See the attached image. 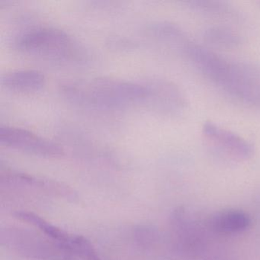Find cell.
Wrapping results in <instances>:
<instances>
[{"mask_svg": "<svg viewBox=\"0 0 260 260\" xmlns=\"http://www.w3.org/2000/svg\"><path fill=\"white\" fill-rule=\"evenodd\" d=\"M61 95L74 106L101 111L147 108L148 88L145 80L130 81L115 77L68 82L60 87Z\"/></svg>", "mask_w": 260, "mask_h": 260, "instance_id": "1", "label": "cell"}, {"mask_svg": "<svg viewBox=\"0 0 260 260\" xmlns=\"http://www.w3.org/2000/svg\"><path fill=\"white\" fill-rule=\"evenodd\" d=\"M13 47L32 58L60 65L83 64L87 49L71 35L52 26L34 27L15 38Z\"/></svg>", "mask_w": 260, "mask_h": 260, "instance_id": "2", "label": "cell"}, {"mask_svg": "<svg viewBox=\"0 0 260 260\" xmlns=\"http://www.w3.org/2000/svg\"><path fill=\"white\" fill-rule=\"evenodd\" d=\"M208 80L236 101L260 109L258 67L222 57Z\"/></svg>", "mask_w": 260, "mask_h": 260, "instance_id": "3", "label": "cell"}, {"mask_svg": "<svg viewBox=\"0 0 260 260\" xmlns=\"http://www.w3.org/2000/svg\"><path fill=\"white\" fill-rule=\"evenodd\" d=\"M0 243L18 255L31 259L71 260L74 258L42 233L18 226H5L0 230Z\"/></svg>", "mask_w": 260, "mask_h": 260, "instance_id": "4", "label": "cell"}, {"mask_svg": "<svg viewBox=\"0 0 260 260\" xmlns=\"http://www.w3.org/2000/svg\"><path fill=\"white\" fill-rule=\"evenodd\" d=\"M170 235L173 250L182 258H191L203 252L206 236L199 220L183 207L176 208L170 219ZM208 230V229H207Z\"/></svg>", "mask_w": 260, "mask_h": 260, "instance_id": "5", "label": "cell"}, {"mask_svg": "<svg viewBox=\"0 0 260 260\" xmlns=\"http://www.w3.org/2000/svg\"><path fill=\"white\" fill-rule=\"evenodd\" d=\"M202 135L208 147L226 160L243 162L254 154L253 145L249 141L212 121L204 123Z\"/></svg>", "mask_w": 260, "mask_h": 260, "instance_id": "6", "label": "cell"}, {"mask_svg": "<svg viewBox=\"0 0 260 260\" xmlns=\"http://www.w3.org/2000/svg\"><path fill=\"white\" fill-rule=\"evenodd\" d=\"M13 215L16 218L32 225L39 232L60 244L73 256L84 260H101L92 243L83 236L69 234L32 212L16 211Z\"/></svg>", "mask_w": 260, "mask_h": 260, "instance_id": "7", "label": "cell"}, {"mask_svg": "<svg viewBox=\"0 0 260 260\" xmlns=\"http://www.w3.org/2000/svg\"><path fill=\"white\" fill-rule=\"evenodd\" d=\"M145 81L149 92L147 109L169 117L179 116L185 112L186 97L177 85L161 77H150Z\"/></svg>", "mask_w": 260, "mask_h": 260, "instance_id": "8", "label": "cell"}, {"mask_svg": "<svg viewBox=\"0 0 260 260\" xmlns=\"http://www.w3.org/2000/svg\"><path fill=\"white\" fill-rule=\"evenodd\" d=\"M0 142L9 148L41 157L58 158L63 155L58 144L20 127L1 126Z\"/></svg>", "mask_w": 260, "mask_h": 260, "instance_id": "9", "label": "cell"}, {"mask_svg": "<svg viewBox=\"0 0 260 260\" xmlns=\"http://www.w3.org/2000/svg\"><path fill=\"white\" fill-rule=\"evenodd\" d=\"M1 185L7 186L22 187L29 189L39 190L48 194L60 196L65 199L74 200L77 197L72 189L52 180L39 179L25 173L14 171H7L1 174Z\"/></svg>", "mask_w": 260, "mask_h": 260, "instance_id": "10", "label": "cell"}, {"mask_svg": "<svg viewBox=\"0 0 260 260\" xmlns=\"http://www.w3.org/2000/svg\"><path fill=\"white\" fill-rule=\"evenodd\" d=\"M250 216L237 209L217 211L205 220L207 229L220 235H234L246 231L250 226Z\"/></svg>", "mask_w": 260, "mask_h": 260, "instance_id": "11", "label": "cell"}, {"mask_svg": "<svg viewBox=\"0 0 260 260\" xmlns=\"http://www.w3.org/2000/svg\"><path fill=\"white\" fill-rule=\"evenodd\" d=\"M149 33L157 43L182 56L191 42L181 27L167 21H159L150 25Z\"/></svg>", "mask_w": 260, "mask_h": 260, "instance_id": "12", "label": "cell"}, {"mask_svg": "<svg viewBox=\"0 0 260 260\" xmlns=\"http://www.w3.org/2000/svg\"><path fill=\"white\" fill-rule=\"evenodd\" d=\"M1 84L8 90L32 92L40 90L45 83V76L34 70H16L1 76Z\"/></svg>", "mask_w": 260, "mask_h": 260, "instance_id": "13", "label": "cell"}, {"mask_svg": "<svg viewBox=\"0 0 260 260\" xmlns=\"http://www.w3.org/2000/svg\"><path fill=\"white\" fill-rule=\"evenodd\" d=\"M189 7L198 14L209 19L221 21H239L241 13L233 6L216 0H192Z\"/></svg>", "mask_w": 260, "mask_h": 260, "instance_id": "14", "label": "cell"}, {"mask_svg": "<svg viewBox=\"0 0 260 260\" xmlns=\"http://www.w3.org/2000/svg\"><path fill=\"white\" fill-rule=\"evenodd\" d=\"M205 43L215 48L232 49L243 43V38L237 31L225 25H213L202 31Z\"/></svg>", "mask_w": 260, "mask_h": 260, "instance_id": "15", "label": "cell"}]
</instances>
